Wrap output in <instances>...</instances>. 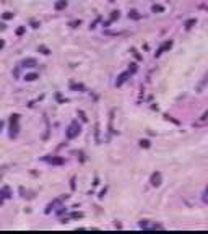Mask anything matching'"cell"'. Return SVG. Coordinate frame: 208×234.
Wrapping results in <instances>:
<instances>
[{
	"label": "cell",
	"instance_id": "obj_10",
	"mask_svg": "<svg viewBox=\"0 0 208 234\" xmlns=\"http://www.w3.org/2000/svg\"><path fill=\"white\" fill-rule=\"evenodd\" d=\"M36 78H39V75L37 73H26V76H25L26 81H34Z\"/></svg>",
	"mask_w": 208,
	"mask_h": 234
},
{
	"label": "cell",
	"instance_id": "obj_23",
	"mask_svg": "<svg viewBox=\"0 0 208 234\" xmlns=\"http://www.w3.org/2000/svg\"><path fill=\"white\" fill-rule=\"evenodd\" d=\"M130 65H132V67L128 68V72H130V73H135V72H137V65L135 64H130Z\"/></svg>",
	"mask_w": 208,
	"mask_h": 234
},
{
	"label": "cell",
	"instance_id": "obj_14",
	"mask_svg": "<svg viewBox=\"0 0 208 234\" xmlns=\"http://www.w3.org/2000/svg\"><path fill=\"white\" fill-rule=\"evenodd\" d=\"M39 52H42L44 55H49V54H51V50L47 49L46 46H39Z\"/></svg>",
	"mask_w": 208,
	"mask_h": 234
},
{
	"label": "cell",
	"instance_id": "obj_19",
	"mask_svg": "<svg viewBox=\"0 0 208 234\" xmlns=\"http://www.w3.org/2000/svg\"><path fill=\"white\" fill-rule=\"evenodd\" d=\"M140 146H143V148H148V146H150V141H148V140H140Z\"/></svg>",
	"mask_w": 208,
	"mask_h": 234
},
{
	"label": "cell",
	"instance_id": "obj_6",
	"mask_svg": "<svg viewBox=\"0 0 208 234\" xmlns=\"http://www.w3.org/2000/svg\"><path fill=\"white\" fill-rule=\"evenodd\" d=\"M36 65H37V62L33 57H28V59L21 60V67H26V68H31V67H36Z\"/></svg>",
	"mask_w": 208,
	"mask_h": 234
},
{
	"label": "cell",
	"instance_id": "obj_16",
	"mask_svg": "<svg viewBox=\"0 0 208 234\" xmlns=\"http://www.w3.org/2000/svg\"><path fill=\"white\" fill-rule=\"evenodd\" d=\"M68 25H70L72 28H76V26H80V25H81V21H80V20H73V21H70Z\"/></svg>",
	"mask_w": 208,
	"mask_h": 234
},
{
	"label": "cell",
	"instance_id": "obj_2",
	"mask_svg": "<svg viewBox=\"0 0 208 234\" xmlns=\"http://www.w3.org/2000/svg\"><path fill=\"white\" fill-rule=\"evenodd\" d=\"M80 132H81V127L78 125V122H72L68 125V129H67V137L68 138H75V137H78Z\"/></svg>",
	"mask_w": 208,
	"mask_h": 234
},
{
	"label": "cell",
	"instance_id": "obj_24",
	"mask_svg": "<svg viewBox=\"0 0 208 234\" xmlns=\"http://www.w3.org/2000/svg\"><path fill=\"white\" fill-rule=\"evenodd\" d=\"M31 26H33V28H39V23L34 21V20H31Z\"/></svg>",
	"mask_w": 208,
	"mask_h": 234
},
{
	"label": "cell",
	"instance_id": "obj_21",
	"mask_svg": "<svg viewBox=\"0 0 208 234\" xmlns=\"http://www.w3.org/2000/svg\"><path fill=\"white\" fill-rule=\"evenodd\" d=\"M130 52H132V54H133V55H135V57H137V59H138V60H142V55H140V54H138V52H137V50H135V49H133V47H132V49H130Z\"/></svg>",
	"mask_w": 208,
	"mask_h": 234
},
{
	"label": "cell",
	"instance_id": "obj_8",
	"mask_svg": "<svg viewBox=\"0 0 208 234\" xmlns=\"http://www.w3.org/2000/svg\"><path fill=\"white\" fill-rule=\"evenodd\" d=\"M11 195H10V189L8 187H5L3 190H0V205L3 203V200L5 198H10Z\"/></svg>",
	"mask_w": 208,
	"mask_h": 234
},
{
	"label": "cell",
	"instance_id": "obj_22",
	"mask_svg": "<svg viewBox=\"0 0 208 234\" xmlns=\"http://www.w3.org/2000/svg\"><path fill=\"white\" fill-rule=\"evenodd\" d=\"M72 90H80V91H83L85 88H83V85H72Z\"/></svg>",
	"mask_w": 208,
	"mask_h": 234
},
{
	"label": "cell",
	"instance_id": "obj_1",
	"mask_svg": "<svg viewBox=\"0 0 208 234\" xmlns=\"http://www.w3.org/2000/svg\"><path fill=\"white\" fill-rule=\"evenodd\" d=\"M18 120H20V115L18 114H11L10 115V138H15L18 135V130H20V125H18Z\"/></svg>",
	"mask_w": 208,
	"mask_h": 234
},
{
	"label": "cell",
	"instance_id": "obj_27",
	"mask_svg": "<svg viewBox=\"0 0 208 234\" xmlns=\"http://www.w3.org/2000/svg\"><path fill=\"white\" fill-rule=\"evenodd\" d=\"M5 28H7V26L3 25V23H0V31H3V30H5Z\"/></svg>",
	"mask_w": 208,
	"mask_h": 234
},
{
	"label": "cell",
	"instance_id": "obj_3",
	"mask_svg": "<svg viewBox=\"0 0 208 234\" xmlns=\"http://www.w3.org/2000/svg\"><path fill=\"white\" fill-rule=\"evenodd\" d=\"M150 184L153 187H159L161 185V172H153L151 177H150Z\"/></svg>",
	"mask_w": 208,
	"mask_h": 234
},
{
	"label": "cell",
	"instance_id": "obj_12",
	"mask_svg": "<svg viewBox=\"0 0 208 234\" xmlns=\"http://www.w3.org/2000/svg\"><path fill=\"white\" fill-rule=\"evenodd\" d=\"M128 18H133V20H140V18H142V16L138 15V11L132 10V11H128Z\"/></svg>",
	"mask_w": 208,
	"mask_h": 234
},
{
	"label": "cell",
	"instance_id": "obj_9",
	"mask_svg": "<svg viewBox=\"0 0 208 234\" xmlns=\"http://www.w3.org/2000/svg\"><path fill=\"white\" fill-rule=\"evenodd\" d=\"M67 5H68V2H67V0H57L56 5H54V8H56V10H64V8H67Z\"/></svg>",
	"mask_w": 208,
	"mask_h": 234
},
{
	"label": "cell",
	"instance_id": "obj_4",
	"mask_svg": "<svg viewBox=\"0 0 208 234\" xmlns=\"http://www.w3.org/2000/svg\"><path fill=\"white\" fill-rule=\"evenodd\" d=\"M46 161H49V163H51V164H54V166L65 164V160H64L62 156H52V158H46Z\"/></svg>",
	"mask_w": 208,
	"mask_h": 234
},
{
	"label": "cell",
	"instance_id": "obj_17",
	"mask_svg": "<svg viewBox=\"0 0 208 234\" xmlns=\"http://www.w3.org/2000/svg\"><path fill=\"white\" fill-rule=\"evenodd\" d=\"M119 16H120V13H119V11H112V15H111V21L119 20Z\"/></svg>",
	"mask_w": 208,
	"mask_h": 234
},
{
	"label": "cell",
	"instance_id": "obj_25",
	"mask_svg": "<svg viewBox=\"0 0 208 234\" xmlns=\"http://www.w3.org/2000/svg\"><path fill=\"white\" fill-rule=\"evenodd\" d=\"M72 216H73V218H81V216H83V213H73Z\"/></svg>",
	"mask_w": 208,
	"mask_h": 234
},
{
	"label": "cell",
	"instance_id": "obj_7",
	"mask_svg": "<svg viewBox=\"0 0 208 234\" xmlns=\"http://www.w3.org/2000/svg\"><path fill=\"white\" fill-rule=\"evenodd\" d=\"M128 76H130V72H124V73H120V75H119V80L116 81V86H122Z\"/></svg>",
	"mask_w": 208,
	"mask_h": 234
},
{
	"label": "cell",
	"instance_id": "obj_18",
	"mask_svg": "<svg viewBox=\"0 0 208 234\" xmlns=\"http://www.w3.org/2000/svg\"><path fill=\"white\" fill-rule=\"evenodd\" d=\"M207 120H208V111H207V112H205V114L202 115V119L198 120V124H203V122H207Z\"/></svg>",
	"mask_w": 208,
	"mask_h": 234
},
{
	"label": "cell",
	"instance_id": "obj_11",
	"mask_svg": "<svg viewBox=\"0 0 208 234\" xmlns=\"http://www.w3.org/2000/svg\"><path fill=\"white\" fill-rule=\"evenodd\" d=\"M151 11H153V13H161V11H164V7H161V5H153L151 7Z\"/></svg>",
	"mask_w": 208,
	"mask_h": 234
},
{
	"label": "cell",
	"instance_id": "obj_5",
	"mask_svg": "<svg viewBox=\"0 0 208 234\" xmlns=\"http://www.w3.org/2000/svg\"><path fill=\"white\" fill-rule=\"evenodd\" d=\"M171 47H173V41H166V42H164V44H163L161 47H159V49H158L156 52H154V57H159V55H161L163 52H164V50L171 49Z\"/></svg>",
	"mask_w": 208,
	"mask_h": 234
},
{
	"label": "cell",
	"instance_id": "obj_28",
	"mask_svg": "<svg viewBox=\"0 0 208 234\" xmlns=\"http://www.w3.org/2000/svg\"><path fill=\"white\" fill-rule=\"evenodd\" d=\"M3 129V120H0V130Z\"/></svg>",
	"mask_w": 208,
	"mask_h": 234
},
{
	"label": "cell",
	"instance_id": "obj_29",
	"mask_svg": "<svg viewBox=\"0 0 208 234\" xmlns=\"http://www.w3.org/2000/svg\"><path fill=\"white\" fill-rule=\"evenodd\" d=\"M109 2H114V0H109Z\"/></svg>",
	"mask_w": 208,
	"mask_h": 234
},
{
	"label": "cell",
	"instance_id": "obj_20",
	"mask_svg": "<svg viewBox=\"0 0 208 234\" xmlns=\"http://www.w3.org/2000/svg\"><path fill=\"white\" fill-rule=\"evenodd\" d=\"M25 31H26V28H25V26H20V28L16 30V34H18V36H21V34H25Z\"/></svg>",
	"mask_w": 208,
	"mask_h": 234
},
{
	"label": "cell",
	"instance_id": "obj_15",
	"mask_svg": "<svg viewBox=\"0 0 208 234\" xmlns=\"http://www.w3.org/2000/svg\"><path fill=\"white\" fill-rule=\"evenodd\" d=\"M13 15H15V13H11V11H5V13H3V20H11V18H13Z\"/></svg>",
	"mask_w": 208,
	"mask_h": 234
},
{
	"label": "cell",
	"instance_id": "obj_26",
	"mask_svg": "<svg viewBox=\"0 0 208 234\" xmlns=\"http://www.w3.org/2000/svg\"><path fill=\"white\" fill-rule=\"evenodd\" d=\"M3 46H5V41L0 39V49H3Z\"/></svg>",
	"mask_w": 208,
	"mask_h": 234
},
{
	"label": "cell",
	"instance_id": "obj_13",
	"mask_svg": "<svg viewBox=\"0 0 208 234\" xmlns=\"http://www.w3.org/2000/svg\"><path fill=\"white\" fill-rule=\"evenodd\" d=\"M195 23H197V20H195V18H190V20L185 21V28H187V30H190V28H192Z\"/></svg>",
	"mask_w": 208,
	"mask_h": 234
}]
</instances>
